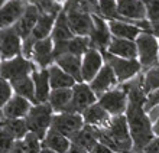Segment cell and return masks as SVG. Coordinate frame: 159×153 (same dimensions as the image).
<instances>
[{"mask_svg":"<svg viewBox=\"0 0 159 153\" xmlns=\"http://www.w3.org/2000/svg\"><path fill=\"white\" fill-rule=\"evenodd\" d=\"M3 120V113H2V108H0V121Z\"/></svg>","mask_w":159,"mask_h":153,"instance_id":"bcb514c9","label":"cell"},{"mask_svg":"<svg viewBox=\"0 0 159 153\" xmlns=\"http://www.w3.org/2000/svg\"><path fill=\"white\" fill-rule=\"evenodd\" d=\"M152 130H153V134L155 137H159V117L156 119L153 123H152Z\"/></svg>","mask_w":159,"mask_h":153,"instance_id":"7bdbcfd3","label":"cell"},{"mask_svg":"<svg viewBox=\"0 0 159 153\" xmlns=\"http://www.w3.org/2000/svg\"><path fill=\"white\" fill-rule=\"evenodd\" d=\"M81 116H83L84 124L93 126V127H106L109 124L110 119H111V116L98 103L93 104L87 110H84Z\"/></svg>","mask_w":159,"mask_h":153,"instance_id":"cb8c5ba5","label":"cell"},{"mask_svg":"<svg viewBox=\"0 0 159 153\" xmlns=\"http://www.w3.org/2000/svg\"><path fill=\"white\" fill-rule=\"evenodd\" d=\"M84 127V120L81 114L74 113H58L54 114L51 121V128L71 140L77 133Z\"/></svg>","mask_w":159,"mask_h":153,"instance_id":"9c48e42d","label":"cell"},{"mask_svg":"<svg viewBox=\"0 0 159 153\" xmlns=\"http://www.w3.org/2000/svg\"><path fill=\"white\" fill-rule=\"evenodd\" d=\"M88 153H116V152H113L111 149H109L107 146H104V145H101L100 142H97L96 145L93 146V149L90 150Z\"/></svg>","mask_w":159,"mask_h":153,"instance_id":"ab89813d","label":"cell"},{"mask_svg":"<svg viewBox=\"0 0 159 153\" xmlns=\"http://www.w3.org/2000/svg\"><path fill=\"white\" fill-rule=\"evenodd\" d=\"M42 147L49 149L55 153H67L68 149L71 147V140L68 137L59 134L58 132L49 128L45 137L42 139Z\"/></svg>","mask_w":159,"mask_h":153,"instance_id":"d4e9b609","label":"cell"},{"mask_svg":"<svg viewBox=\"0 0 159 153\" xmlns=\"http://www.w3.org/2000/svg\"><path fill=\"white\" fill-rule=\"evenodd\" d=\"M13 90V94L20 95L23 98L29 100L30 103L38 104L36 103V97H35V87H34V81H32V77L28 75V77H23V78L17 79V81H13L10 83Z\"/></svg>","mask_w":159,"mask_h":153,"instance_id":"f546056e","label":"cell"},{"mask_svg":"<svg viewBox=\"0 0 159 153\" xmlns=\"http://www.w3.org/2000/svg\"><path fill=\"white\" fill-rule=\"evenodd\" d=\"M138 61L142 65V71L151 68L159 62V42L152 33L143 32L136 38Z\"/></svg>","mask_w":159,"mask_h":153,"instance_id":"277c9868","label":"cell"},{"mask_svg":"<svg viewBox=\"0 0 159 153\" xmlns=\"http://www.w3.org/2000/svg\"><path fill=\"white\" fill-rule=\"evenodd\" d=\"M156 106H159V90L153 92H149V94L145 97V111L149 113L152 108H155Z\"/></svg>","mask_w":159,"mask_h":153,"instance_id":"74e56055","label":"cell"},{"mask_svg":"<svg viewBox=\"0 0 159 153\" xmlns=\"http://www.w3.org/2000/svg\"><path fill=\"white\" fill-rule=\"evenodd\" d=\"M104 58L100 51L90 48V49L83 55V61H81V77H83V83H91L94 77L98 74V71L104 65Z\"/></svg>","mask_w":159,"mask_h":153,"instance_id":"4fadbf2b","label":"cell"},{"mask_svg":"<svg viewBox=\"0 0 159 153\" xmlns=\"http://www.w3.org/2000/svg\"><path fill=\"white\" fill-rule=\"evenodd\" d=\"M93 20H94V28L88 36L90 38V48H94L103 54L107 51L110 42H111V38H113L109 29V22L98 15H93Z\"/></svg>","mask_w":159,"mask_h":153,"instance_id":"8fae6325","label":"cell"},{"mask_svg":"<svg viewBox=\"0 0 159 153\" xmlns=\"http://www.w3.org/2000/svg\"><path fill=\"white\" fill-rule=\"evenodd\" d=\"M75 36L74 33H72L71 28L68 25V19H67V15L65 12H61L57 17V20H55V25H54V29H52V33H51V38H52V41L54 43H59V42H67L70 39Z\"/></svg>","mask_w":159,"mask_h":153,"instance_id":"83f0119b","label":"cell"},{"mask_svg":"<svg viewBox=\"0 0 159 153\" xmlns=\"http://www.w3.org/2000/svg\"><path fill=\"white\" fill-rule=\"evenodd\" d=\"M22 38L15 28H6L0 30V59L7 61L22 55Z\"/></svg>","mask_w":159,"mask_h":153,"instance_id":"30bf717a","label":"cell"},{"mask_svg":"<svg viewBox=\"0 0 159 153\" xmlns=\"http://www.w3.org/2000/svg\"><path fill=\"white\" fill-rule=\"evenodd\" d=\"M12 95H13V90L10 83L3 78H0V108L4 107V104L10 100Z\"/></svg>","mask_w":159,"mask_h":153,"instance_id":"8d00e7d4","label":"cell"},{"mask_svg":"<svg viewBox=\"0 0 159 153\" xmlns=\"http://www.w3.org/2000/svg\"><path fill=\"white\" fill-rule=\"evenodd\" d=\"M32 106L34 104L30 103L29 100L13 94L10 100L4 104V107L2 108L3 119H25L28 116V113L30 111Z\"/></svg>","mask_w":159,"mask_h":153,"instance_id":"d6986e66","label":"cell"},{"mask_svg":"<svg viewBox=\"0 0 159 153\" xmlns=\"http://www.w3.org/2000/svg\"><path fill=\"white\" fill-rule=\"evenodd\" d=\"M49 71V84L52 90H59V88H72L77 84V81L68 75L65 71H62L57 64H51L48 66Z\"/></svg>","mask_w":159,"mask_h":153,"instance_id":"484cf974","label":"cell"},{"mask_svg":"<svg viewBox=\"0 0 159 153\" xmlns=\"http://www.w3.org/2000/svg\"><path fill=\"white\" fill-rule=\"evenodd\" d=\"M97 140L116 153H132L133 140L130 136L126 116H114L106 127H96Z\"/></svg>","mask_w":159,"mask_h":153,"instance_id":"7a4b0ae2","label":"cell"},{"mask_svg":"<svg viewBox=\"0 0 159 153\" xmlns=\"http://www.w3.org/2000/svg\"><path fill=\"white\" fill-rule=\"evenodd\" d=\"M23 153H39L42 150V140L34 133H28L20 140Z\"/></svg>","mask_w":159,"mask_h":153,"instance_id":"836d02e7","label":"cell"},{"mask_svg":"<svg viewBox=\"0 0 159 153\" xmlns=\"http://www.w3.org/2000/svg\"><path fill=\"white\" fill-rule=\"evenodd\" d=\"M97 103L100 104L111 117L121 116V114L126 113V108H127V104H129L127 90H126L123 84H119L116 88L101 95Z\"/></svg>","mask_w":159,"mask_h":153,"instance_id":"52a82bcc","label":"cell"},{"mask_svg":"<svg viewBox=\"0 0 159 153\" xmlns=\"http://www.w3.org/2000/svg\"><path fill=\"white\" fill-rule=\"evenodd\" d=\"M146 6V19L151 25L159 23V0H143Z\"/></svg>","mask_w":159,"mask_h":153,"instance_id":"e575fe53","label":"cell"},{"mask_svg":"<svg viewBox=\"0 0 159 153\" xmlns=\"http://www.w3.org/2000/svg\"><path fill=\"white\" fill-rule=\"evenodd\" d=\"M72 98V88H59V90H52L48 98V103L52 107L55 114L64 113L70 106Z\"/></svg>","mask_w":159,"mask_h":153,"instance_id":"4316f807","label":"cell"},{"mask_svg":"<svg viewBox=\"0 0 159 153\" xmlns=\"http://www.w3.org/2000/svg\"><path fill=\"white\" fill-rule=\"evenodd\" d=\"M28 0H7L0 6V30L12 28L25 13Z\"/></svg>","mask_w":159,"mask_h":153,"instance_id":"7c38bea8","label":"cell"},{"mask_svg":"<svg viewBox=\"0 0 159 153\" xmlns=\"http://www.w3.org/2000/svg\"><path fill=\"white\" fill-rule=\"evenodd\" d=\"M30 59L39 70H45L51 64H54V41H52V38L49 36L46 39L35 42Z\"/></svg>","mask_w":159,"mask_h":153,"instance_id":"e0dca14e","label":"cell"},{"mask_svg":"<svg viewBox=\"0 0 159 153\" xmlns=\"http://www.w3.org/2000/svg\"><path fill=\"white\" fill-rule=\"evenodd\" d=\"M0 61H2V59H0Z\"/></svg>","mask_w":159,"mask_h":153,"instance_id":"7dc6e473","label":"cell"},{"mask_svg":"<svg viewBox=\"0 0 159 153\" xmlns=\"http://www.w3.org/2000/svg\"><path fill=\"white\" fill-rule=\"evenodd\" d=\"M17 140L13 139V136L9 132H6L3 127H0V153H9L13 149V146Z\"/></svg>","mask_w":159,"mask_h":153,"instance_id":"d590c367","label":"cell"},{"mask_svg":"<svg viewBox=\"0 0 159 153\" xmlns=\"http://www.w3.org/2000/svg\"><path fill=\"white\" fill-rule=\"evenodd\" d=\"M106 52L125 59H138V48L136 42L129 39H121V38H111L109 48Z\"/></svg>","mask_w":159,"mask_h":153,"instance_id":"44dd1931","label":"cell"},{"mask_svg":"<svg viewBox=\"0 0 159 153\" xmlns=\"http://www.w3.org/2000/svg\"><path fill=\"white\" fill-rule=\"evenodd\" d=\"M54 114L55 113L49 106V103H41L32 106L30 111L25 117L29 132L36 134L42 140L48 133V130L51 128V121H52Z\"/></svg>","mask_w":159,"mask_h":153,"instance_id":"3957f363","label":"cell"},{"mask_svg":"<svg viewBox=\"0 0 159 153\" xmlns=\"http://www.w3.org/2000/svg\"><path fill=\"white\" fill-rule=\"evenodd\" d=\"M98 16L106 20H121L117 12V0H98Z\"/></svg>","mask_w":159,"mask_h":153,"instance_id":"d6a6232c","label":"cell"},{"mask_svg":"<svg viewBox=\"0 0 159 153\" xmlns=\"http://www.w3.org/2000/svg\"><path fill=\"white\" fill-rule=\"evenodd\" d=\"M88 85L91 87L94 94L97 95V98H100L103 94H106L107 91L117 87L119 81L116 74H114V71L111 70V66L104 64L103 68L98 71V74L94 77V79L91 83H88Z\"/></svg>","mask_w":159,"mask_h":153,"instance_id":"5bb4252c","label":"cell"},{"mask_svg":"<svg viewBox=\"0 0 159 153\" xmlns=\"http://www.w3.org/2000/svg\"><path fill=\"white\" fill-rule=\"evenodd\" d=\"M81 61H83V56L64 54V55L57 56L54 59V64H57L68 75H71L77 83H83V77H81Z\"/></svg>","mask_w":159,"mask_h":153,"instance_id":"7402d4cb","label":"cell"},{"mask_svg":"<svg viewBox=\"0 0 159 153\" xmlns=\"http://www.w3.org/2000/svg\"><path fill=\"white\" fill-rule=\"evenodd\" d=\"M97 142L98 140H97L96 127L87 126V124H84V127L71 139V143L80 146V147H83V149L87 150V152H90V150L93 149V146L96 145Z\"/></svg>","mask_w":159,"mask_h":153,"instance_id":"f1b7e54d","label":"cell"},{"mask_svg":"<svg viewBox=\"0 0 159 153\" xmlns=\"http://www.w3.org/2000/svg\"><path fill=\"white\" fill-rule=\"evenodd\" d=\"M67 153H88L87 150H84L83 147H80V146L74 145V143H71V147L68 149Z\"/></svg>","mask_w":159,"mask_h":153,"instance_id":"60d3db41","label":"cell"},{"mask_svg":"<svg viewBox=\"0 0 159 153\" xmlns=\"http://www.w3.org/2000/svg\"><path fill=\"white\" fill-rule=\"evenodd\" d=\"M142 88L145 95L159 90V62L152 65L151 68L142 71Z\"/></svg>","mask_w":159,"mask_h":153,"instance_id":"1f68e13d","label":"cell"},{"mask_svg":"<svg viewBox=\"0 0 159 153\" xmlns=\"http://www.w3.org/2000/svg\"><path fill=\"white\" fill-rule=\"evenodd\" d=\"M68 19V25L75 36H90L94 28L93 15L81 10H70L65 12Z\"/></svg>","mask_w":159,"mask_h":153,"instance_id":"9a60e30c","label":"cell"},{"mask_svg":"<svg viewBox=\"0 0 159 153\" xmlns=\"http://www.w3.org/2000/svg\"><path fill=\"white\" fill-rule=\"evenodd\" d=\"M0 127L10 133L15 140H22L29 133L25 119H3L0 121Z\"/></svg>","mask_w":159,"mask_h":153,"instance_id":"4dcf8cb0","label":"cell"},{"mask_svg":"<svg viewBox=\"0 0 159 153\" xmlns=\"http://www.w3.org/2000/svg\"><path fill=\"white\" fill-rule=\"evenodd\" d=\"M98 101L97 95L91 90L87 83H77L72 87V98L70 106L64 113H74V114H83L84 110H87L90 106Z\"/></svg>","mask_w":159,"mask_h":153,"instance_id":"ba28073f","label":"cell"},{"mask_svg":"<svg viewBox=\"0 0 159 153\" xmlns=\"http://www.w3.org/2000/svg\"><path fill=\"white\" fill-rule=\"evenodd\" d=\"M142 153H159V137H155V139L143 149Z\"/></svg>","mask_w":159,"mask_h":153,"instance_id":"f35d334b","label":"cell"},{"mask_svg":"<svg viewBox=\"0 0 159 153\" xmlns=\"http://www.w3.org/2000/svg\"><path fill=\"white\" fill-rule=\"evenodd\" d=\"M103 58H104L106 64L111 66V70L114 71L119 84L127 83V81H130L132 78H134L138 74L142 72V65H140V62L138 59L119 58V56H114L109 52H103Z\"/></svg>","mask_w":159,"mask_h":153,"instance_id":"8992f818","label":"cell"},{"mask_svg":"<svg viewBox=\"0 0 159 153\" xmlns=\"http://www.w3.org/2000/svg\"><path fill=\"white\" fill-rule=\"evenodd\" d=\"M117 12L123 22L133 23L146 19V6L143 0H117Z\"/></svg>","mask_w":159,"mask_h":153,"instance_id":"2e32d148","label":"cell"},{"mask_svg":"<svg viewBox=\"0 0 159 153\" xmlns=\"http://www.w3.org/2000/svg\"><path fill=\"white\" fill-rule=\"evenodd\" d=\"M35 70H36V65L30 59L25 58L23 55L13 59H7V61H0V78L6 79L9 83L28 77Z\"/></svg>","mask_w":159,"mask_h":153,"instance_id":"5b68a950","label":"cell"},{"mask_svg":"<svg viewBox=\"0 0 159 153\" xmlns=\"http://www.w3.org/2000/svg\"><path fill=\"white\" fill-rule=\"evenodd\" d=\"M9 153H23V149H22V145H20V140H17L13 146V149L10 150Z\"/></svg>","mask_w":159,"mask_h":153,"instance_id":"b9f144b4","label":"cell"},{"mask_svg":"<svg viewBox=\"0 0 159 153\" xmlns=\"http://www.w3.org/2000/svg\"><path fill=\"white\" fill-rule=\"evenodd\" d=\"M39 153H55V152H52V150H49V149H43V147H42V150Z\"/></svg>","mask_w":159,"mask_h":153,"instance_id":"f6af8a7d","label":"cell"},{"mask_svg":"<svg viewBox=\"0 0 159 153\" xmlns=\"http://www.w3.org/2000/svg\"><path fill=\"white\" fill-rule=\"evenodd\" d=\"M39 16H41V10H39L35 4L28 2L25 13H23L20 19L13 25V28L19 33V36L22 38V41H26V39L30 36L32 30H34L35 26H36V22H38Z\"/></svg>","mask_w":159,"mask_h":153,"instance_id":"ac0fdd59","label":"cell"},{"mask_svg":"<svg viewBox=\"0 0 159 153\" xmlns=\"http://www.w3.org/2000/svg\"><path fill=\"white\" fill-rule=\"evenodd\" d=\"M151 33L156 38V39H159V23H158V25H152V30H151Z\"/></svg>","mask_w":159,"mask_h":153,"instance_id":"ee69618b","label":"cell"},{"mask_svg":"<svg viewBox=\"0 0 159 153\" xmlns=\"http://www.w3.org/2000/svg\"><path fill=\"white\" fill-rule=\"evenodd\" d=\"M107 22H109V29L111 32V36L114 38L136 41V38L140 33L145 32L136 25H133L132 22H123V20H107Z\"/></svg>","mask_w":159,"mask_h":153,"instance_id":"603a6c76","label":"cell"},{"mask_svg":"<svg viewBox=\"0 0 159 153\" xmlns=\"http://www.w3.org/2000/svg\"><path fill=\"white\" fill-rule=\"evenodd\" d=\"M32 81H34V87H35V97H36V103H48L49 94L52 91L49 84V71L48 68L45 70H36L30 74Z\"/></svg>","mask_w":159,"mask_h":153,"instance_id":"ffe728a7","label":"cell"},{"mask_svg":"<svg viewBox=\"0 0 159 153\" xmlns=\"http://www.w3.org/2000/svg\"><path fill=\"white\" fill-rule=\"evenodd\" d=\"M142 72L138 74L123 85L127 90L129 95V104L126 108V120L130 130V136L133 140V150L132 153H142L143 149L155 139L153 130H152V121L145 111V92L142 88Z\"/></svg>","mask_w":159,"mask_h":153,"instance_id":"6da1fadb","label":"cell"}]
</instances>
